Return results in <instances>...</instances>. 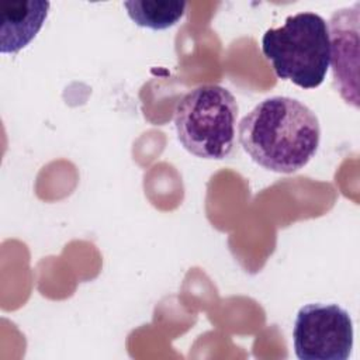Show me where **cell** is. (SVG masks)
I'll use <instances>...</instances> for the list:
<instances>
[{"instance_id":"cell-1","label":"cell","mask_w":360,"mask_h":360,"mask_svg":"<svg viewBox=\"0 0 360 360\" xmlns=\"http://www.w3.org/2000/svg\"><path fill=\"white\" fill-rule=\"evenodd\" d=\"M239 142L259 166L295 173L309 163L321 142L316 114L302 101L273 96L255 105L239 122Z\"/></svg>"},{"instance_id":"cell-2","label":"cell","mask_w":360,"mask_h":360,"mask_svg":"<svg viewBox=\"0 0 360 360\" xmlns=\"http://www.w3.org/2000/svg\"><path fill=\"white\" fill-rule=\"evenodd\" d=\"M262 52L280 79L315 89L325 80L330 65L328 24L311 11L288 15L281 27L263 34Z\"/></svg>"},{"instance_id":"cell-3","label":"cell","mask_w":360,"mask_h":360,"mask_svg":"<svg viewBox=\"0 0 360 360\" xmlns=\"http://www.w3.org/2000/svg\"><path fill=\"white\" fill-rule=\"evenodd\" d=\"M238 103L218 84L186 93L174 108V127L183 148L202 159H225L235 148Z\"/></svg>"},{"instance_id":"cell-4","label":"cell","mask_w":360,"mask_h":360,"mask_svg":"<svg viewBox=\"0 0 360 360\" xmlns=\"http://www.w3.org/2000/svg\"><path fill=\"white\" fill-rule=\"evenodd\" d=\"M292 342L300 360H346L353 347L352 318L338 304H307L297 312Z\"/></svg>"},{"instance_id":"cell-5","label":"cell","mask_w":360,"mask_h":360,"mask_svg":"<svg viewBox=\"0 0 360 360\" xmlns=\"http://www.w3.org/2000/svg\"><path fill=\"white\" fill-rule=\"evenodd\" d=\"M330 62L333 80L346 103H357V48H359V3L352 8L338 10L329 21Z\"/></svg>"},{"instance_id":"cell-6","label":"cell","mask_w":360,"mask_h":360,"mask_svg":"<svg viewBox=\"0 0 360 360\" xmlns=\"http://www.w3.org/2000/svg\"><path fill=\"white\" fill-rule=\"evenodd\" d=\"M51 3L17 0L0 3V52L17 53L24 49L42 28Z\"/></svg>"},{"instance_id":"cell-7","label":"cell","mask_w":360,"mask_h":360,"mask_svg":"<svg viewBox=\"0 0 360 360\" xmlns=\"http://www.w3.org/2000/svg\"><path fill=\"white\" fill-rule=\"evenodd\" d=\"M124 7L136 25L166 30L180 21L187 3L180 0H129L124 1Z\"/></svg>"}]
</instances>
